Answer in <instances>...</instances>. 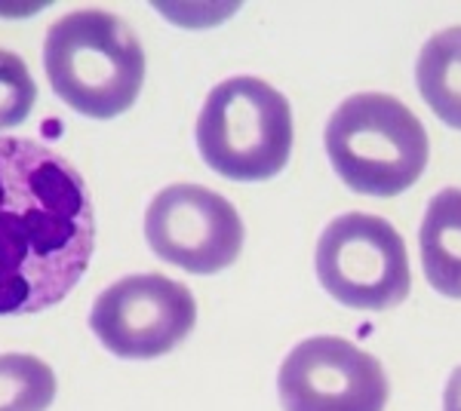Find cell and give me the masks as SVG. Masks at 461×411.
<instances>
[{"mask_svg":"<svg viewBox=\"0 0 461 411\" xmlns=\"http://www.w3.org/2000/svg\"><path fill=\"white\" fill-rule=\"evenodd\" d=\"M339 178L366 197H397L421 178L430 141L419 117L384 93H357L332 111L323 132Z\"/></svg>","mask_w":461,"mask_h":411,"instance_id":"obj_3","label":"cell"},{"mask_svg":"<svg viewBox=\"0 0 461 411\" xmlns=\"http://www.w3.org/2000/svg\"><path fill=\"white\" fill-rule=\"evenodd\" d=\"M443 411H461V365L449 375L443 390Z\"/></svg>","mask_w":461,"mask_h":411,"instance_id":"obj_13","label":"cell"},{"mask_svg":"<svg viewBox=\"0 0 461 411\" xmlns=\"http://www.w3.org/2000/svg\"><path fill=\"white\" fill-rule=\"evenodd\" d=\"M93 249L84 175L43 141L0 136V317L56 308L86 273Z\"/></svg>","mask_w":461,"mask_h":411,"instance_id":"obj_1","label":"cell"},{"mask_svg":"<svg viewBox=\"0 0 461 411\" xmlns=\"http://www.w3.org/2000/svg\"><path fill=\"white\" fill-rule=\"evenodd\" d=\"M314 267L320 286L354 310H391L412 289L403 237L393 224L366 212H345L326 224Z\"/></svg>","mask_w":461,"mask_h":411,"instance_id":"obj_5","label":"cell"},{"mask_svg":"<svg viewBox=\"0 0 461 411\" xmlns=\"http://www.w3.org/2000/svg\"><path fill=\"white\" fill-rule=\"evenodd\" d=\"M145 240L158 258L210 276L240 258L243 221L221 193L203 184H169L148 206Z\"/></svg>","mask_w":461,"mask_h":411,"instance_id":"obj_7","label":"cell"},{"mask_svg":"<svg viewBox=\"0 0 461 411\" xmlns=\"http://www.w3.org/2000/svg\"><path fill=\"white\" fill-rule=\"evenodd\" d=\"M284 411H384L388 375L357 344L317 335L295 344L277 375Z\"/></svg>","mask_w":461,"mask_h":411,"instance_id":"obj_8","label":"cell"},{"mask_svg":"<svg viewBox=\"0 0 461 411\" xmlns=\"http://www.w3.org/2000/svg\"><path fill=\"white\" fill-rule=\"evenodd\" d=\"M37 102V86L16 52L0 47V130L19 126L32 114Z\"/></svg>","mask_w":461,"mask_h":411,"instance_id":"obj_12","label":"cell"},{"mask_svg":"<svg viewBox=\"0 0 461 411\" xmlns=\"http://www.w3.org/2000/svg\"><path fill=\"white\" fill-rule=\"evenodd\" d=\"M56 399V375L28 353L0 356V411H47Z\"/></svg>","mask_w":461,"mask_h":411,"instance_id":"obj_11","label":"cell"},{"mask_svg":"<svg viewBox=\"0 0 461 411\" xmlns=\"http://www.w3.org/2000/svg\"><path fill=\"white\" fill-rule=\"evenodd\" d=\"M419 246L430 289L461 301V188H446L428 203Z\"/></svg>","mask_w":461,"mask_h":411,"instance_id":"obj_9","label":"cell"},{"mask_svg":"<svg viewBox=\"0 0 461 411\" xmlns=\"http://www.w3.org/2000/svg\"><path fill=\"white\" fill-rule=\"evenodd\" d=\"M50 86L77 114L111 121L132 108L145 84V52L123 19L105 10L68 13L43 40Z\"/></svg>","mask_w":461,"mask_h":411,"instance_id":"obj_2","label":"cell"},{"mask_svg":"<svg viewBox=\"0 0 461 411\" xmlns=\"http://www.w3.org/2000/svg\"><path fill=\"white\" fill-rule=\"evenodd\" d=\"M197 323L188 286L163 273H132L95 298L89 328L121 360H158L176 350Z\"/></svg>","mask_w":461,"mask_h":411,"instance_id":"obj_6","label":"cell"},{"mask_svg":"<svg viewBox=\"0 0 461 411\" xmlns=\"http://www.w3.org/2000/svg\"><path fill=\"white\" fill-rule=\"evenodd\" d=\"M419 93L437 117L461 130V25L434 34L415 62Z\"/></svg>","mask_w":461,"mask_h":411,"instance_id":"obj_10","label":"cell"},{"mask_svg":"<svg viewBox=\"0 0 461 411\" xmlns=\"http://www.w3.org/2000/svg\"><path fill=\"white\" fill-rule=\"evenodd\" d=\"M197 151L228 182H267L293 154V108L262 77H230L206 95Z\"/></svg>","mask_w":461,"mask_h":411,"instance_id":"obj_4","label":"cell"}]
</instances>
